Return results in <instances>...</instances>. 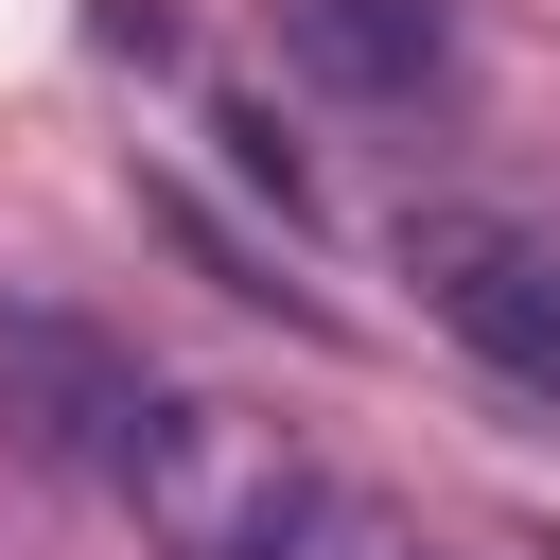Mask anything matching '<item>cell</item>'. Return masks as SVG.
I'll list each match as a JSON object with an SVG mask.
<instances>
[{
    "label": "cell",
    "mask_w": 560,
    "mask_h": 560,
    "mask_svg": "<svg viewBox=\"0 0 560 560\" xmlns=\"http://www.w3.org/2000/svg\"><path fill=\"white\" fill-rule=\"evenodd\" d=\"M402 280H420V315L472 368H508L525 402H560V245L542 228H508V210H402Z\"/></svg>",
    "instance_id": "cell-2"
},
{
    "label": "cell",
    "mask_w": 560,
    "mask_h": 560,
    "mask_svg": "<svg viewBox=\"0 0 560 560\" xmlns=\"http://www.w3.org/2000/svg\"><path fill=\"white\" fill-rule=\"evenodd\" d=\"M105 490H122V525H140L158 560H280L332 472H315L298 420H262V402H228V385H140L122 438H105Z\"/></svg>",
    "instance_id": "cell-1"
},
{
    "label": "cell",
    "mask_w": 560,
    "mask_h": 560,
    "mask_svg": "<svg viewBox=\"0 0 560 560\" xmlns=\"http://www.w3.org/2000/svg\"><path fill=\"white\" fill-rule=\"evenodd\" d=\"M280 560H420V525H402L385 490H315V525H298Z\"/></svg>",
    "instance_id": "cell-5"
},
{
    "label": "cell",
    "mask_w": 560,
    "mask_h": 560,
    "mask_svg": "<svg viewBox=\"0 0 560 560\" xmlns=\"http://www.w3.org/2000/svg\"><path fill=\"white\" fill-rule=\"evenodd\" d=\"M280 52L350 105H420L455 70V0H280Z\"/></svg>",
    "instance_id": "cell-4"
},
{
    "label": "cell",
    "mask_w": 560,
    "mask_h": 560,
    "mask_svg": "<svg viewBox=\"0 0 560 560\" xmlns=\"http://www.w3.org/2000/svg\"><path fill=\"white\" fill-rule=\"evenodd\" d=\"M420 560H438V542H420Z\"/></svg>",
    "instance_id": "cell-6"
},
{
    "label": "cell",
    "mask_w": 560,
    "mask_h": 560,
    "mask_svg": "<svg viewBox=\"0 0 560 560\" xmlns=\"http://www.w3.org/2000/svg\"><path fill=\"white\" fill-rule=\"evenodd\" d=\"M140 368L88 332V315H0V455L18 472H105Z\"/></svg>",
    "instance_id": "cell-3"
}]
</instances>
